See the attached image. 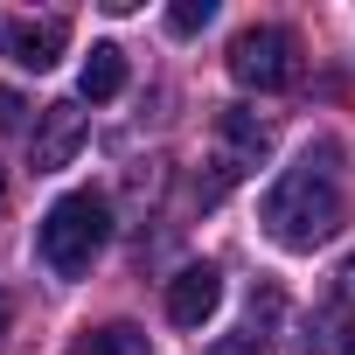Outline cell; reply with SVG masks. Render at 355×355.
Masks as SVG:
<instances>
[{
    "label": "cell",
    "mask_w": 355,
    "mask_h": 355,
    "mask_svg": "<svg viewBox=\"0 0 355 355\" xmlns=\"http://www.w3.org/2000/svg\"><path fill=\"white\" fill-rule=\"evenodd\" d=\"M258 223H265V237L279 251H313V244H327L341 230V189L327 182L313 160H300V167H286L279 182L265 189Z\"/></svg>",
    "instance_id": "obj_1"
},
{
    "label": "cell",
    "mask_w": 355,
    "mask_h": 355,
    "mask_svg": "<svg viewBox=\"0 0 355 355\" xmlns=\"http://www.w3.org/2000/svg\"><path fill=\"white\" fill-rule=\"evenodd\" d=\"M105 237H112V209H105V196L70 189V196L49 202V216H42V230H35V251H42V265H49L56 279H84L91 258L105 251Z\"/></svg>",
    "instance_id": "obj_2"
},
{
    "label": "cell",
    "mask_w": 355,
    "mask_h": 355,
    "mask_svg": "<svg viewBox=\"0 0 355 355\" xmlns=\"http://www.w3.org/2000/svg\"><path fill=\"white\" fill-rule=\"evenodd\" d=\"M230 77H237L244 91H286V84H300V35H293V28H272V21L237 28V42H230Z\"/></svg>",
    "instance_id": "obj_3"
},
{
    "label": "cell",
    "mask_w": 355,
    "mask_h": 355,
    "mask_svg": "<svg viewBox=\"0 0 355 355\" xmlns=\"http://www.w3.org/2000/svg\"><path fill=\"white\" fill-rule=\"evenodd\" d=\"M77 146H84V105H77V98L42 105V112H35V139H28V167H35V174H56V167H70Z\"/></svg>",
    "instance_id": "obj_4"
},
{
    "label": "cell",
    "mask_w": 355,
    "mask_h": 355,
    "mask_svg": "<svg viewBox=\"0 0 355 355\" xmlns=\"http://www.w3.org/2000/svg\"><path fill=\"white\" fill-rule=\"evenodd\" d=\"M216 139H223V153H216L223 182L251 174V167H258V160L272 153V125H265L258 112H244V105H223V112H216Z\"/></svg>",
    "instance_id": "obj_5"
},
{
    "label": "cell",
    "mask_w": 355,
    "mask_h": 355,
    "mask_svg": "<svg viewBox=\"0 0 355 355\" xmlns=\"http://www.w3.org/2000/svg\"><path fill=\"white\" fill-rule=\"evenodd\" d=\"M216 306H223L216 265H182V272L167 279V320H174V327H202Z\"/></svg>",
    "instance_id": "obj_6"
},
{
    "label": "cell",
    "mask_w": 355,
    "mask_h": 355,
    "mask_svg": "<svg viewBox=\"0 0 355 355\" xmlns=\"http://www.w3.org/2000/svg\"><path fill=\"white\" fill-rule=\"evenodd\" d=\"M70 49V21L63 15H28V21H8V56L21 70H56V56Z\"/></svg>",
    "instance_id": "obj_7"
},
{
    "label": "cell",
    "mask_w": 355,
    "mask_h": 355,
    "mask_svg": "<svg viewBox=\"0 0 355 355\" xmlns=\"http://www.w3.org/2000/svg\"><path fill=\"white\" fill-rule=\"evenodd\" d=\"M119 91H125V49H119V42H91V56H84V70H77V98L105 105V98H119Z\"/></svg>",
    "instance_id": "obj_8"
},
{
    "label": "cell",
    "mask_w": 355,
    "mask_h": 355,
    "mask_svg": "<svg viewBox=\"0 0 355 355\" xmlns=\"http://www.w3.org/2000/svg\"><path fill=\"white\" fill-rule=\"evenodd\" d=\"M77 355H153V341L132 320H105V327H84L77 334Z\"/></svg>",
    "instance_id": "obj_9"
},
{
    "label": "cell",
    "mask_w": 355,
    "mask_h": 355,
    "mask_svg": "<svg viewBox=\"0 0 355 355\" xmlns=\"http://www.w3.org/2000/svg\"><path fill=\"white\" fill-rule=\"evenodd\" d=\"M216 21V0H174V8H167V28L174 35H202Z\"/></svg>",
    "instance_id": "obj_10"
},
{
    "label": "cell",
    "mask_w": 355,
    "mask_h": 355,
    "mask_svg": "<svg viewBox=\"0 0 355 355\" xmlns=\"http://www.w3.org/2000/svg\"><path fill=\"white\" fill-rule=\"evenodd\" d=\"M209 355H272L258 334H223V341H209Z\"/></svg>",
    "instance_id": "obj_11"
},
{
    "label": "cell",
    "mask_w": 355,
    "mask_h": 355,
    "mask_svg": "<svg viewBox=\"0 0 355 355\" xmlns=\"http://www.w3.org/2000/svg\"><path fill=\"white\" fill-rule=\"evenodd\" d=\"M21 112H28V105H21V91H0V132H15V125H21Z\"/></svg>",
    "instance_id": "obj_12"
},
{
    "label": "cell",
    "mask_w": 355,
    "mask_h": 355,
    "mask_svg": "<svg viewBox=\"0 0 355 355\" xmlns=\"http://www.w3.org/2000/svg\"><path fill=\"white\" fill-rule=\"evenodd\" d=\"M341 300H355V258L341 265Z\"/></svg>",
    "instance_id": "obj_13"
},
{
    "label": "cell",
    "mask_w": 355,
    "mask_h": 355,
    "mask_svg": "<svg viewBox=\"0 0 355 355\" xmlns=\"http://www.w3.org/2000/svg\"><path fill=\"white\" fill-rule=\"evenodd\" d=\"M8 320H15V300H8V293H0V334H8Z\"/></svg>",
    "instance_id": "obj_14"
},
{
    "label": "cell",
    "mask_w": 355,
    "mask_h": 355,
    "mask_svg": "<svg viewBox=\"0 0 355 355\" xmlns=\"http://www.w3.org/2000/svg\"><path fill=\"white\" fill-rule=\"evenodd\" d=\"M0 209H8V174H0Z\"/></svg>",
    "instance_id": "obj_15"
},
{
    "label": "cell",
    "mask_w": 355,
    "mask_h": 355,
    "mask_svg": "<svg viewBox=\"0 0 355 355\" xmlns=\"http://www.w3.org/2000/svg\"><path fill=\"white\" fill-rule=\"evenodd\" d=\"M341 355H355V334H348V341H341Z\"/></svg>",
    "instance_id": "obj_16"
}]
</instances>
